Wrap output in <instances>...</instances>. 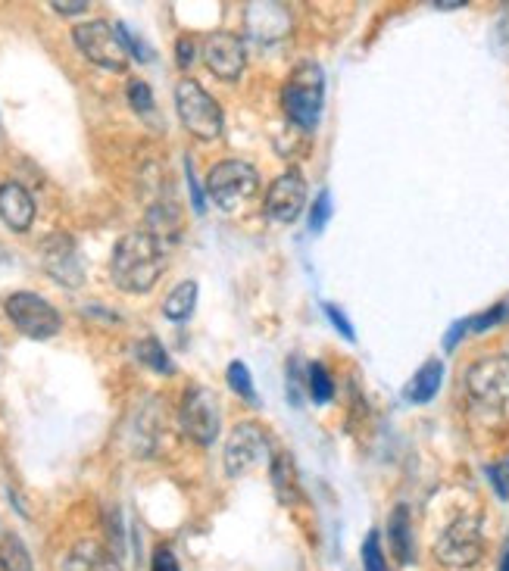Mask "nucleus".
Listing matches in <instances>:
<instances>
[{
  "label": "nucleus",
  "mask_w": 509,
  "mask_h": 571,
  "mask_svg": "<svg viewBox=\"0 0 509 571\" xmlns=\"http://www.w3.org/2000/svg\"><path fill=\"white\" fill-rule=\"evenodd\" d=\"M116 288L125 294H147L166 272V244L150 228L129 231L113 250L110 263Z\"/></svg>",
  "instance_id": "obj_1"
},
{
  "label": "nucleus",
  "mask_w": 509,
  "mask_h": 571,
  "mask_svg": "<svg viewBox=\"0 0 509 571\" xmlns=\"http://www.w3.org/2000/svg\"><path fill=\"white\" fill-rule=\"evenodd\" d=\"M466 400L475 415L497 422L509 412V356H485L466 369Z\"/></svg>",
  "instance_id": "obj_2"
},
{
  "label": "nucleus",
  "mask_w": 509,
  "mask_h": 571,
  "mask_svg": "<svg viewBox=\"0 0 509 571\" xmlns=\"http://www.w3.org/2000/svg\"><path fill=\"white\" fill-rule=\"evenodd\" d=\"M322 100H325V75L322 69L307 60L300 63L282 91V107L288 119L300 128H313L322 116Z\"/></svg>",
  "instance_id": "obj_3"
},
{
  "label": "nucleus",
  "mask_w": 509,
  "mask_h": 571,
  "mask_svg": "<svg viewBox=\"0 0 509 571\" xmlns=\"http://www.w3.org/2000/svg\"><path fill=\"white\" fill-rule=\"evenodd\" d=\"M175 110L197 141H216L222 135V107L194 79L175 85Z\"/></svg>",
  "instance_id": "obj_4"
},
{
  "label": "nucleus",
  "mask_w": 509,
  "mask_h": 571,
  "mask_svg": "<svg viewBox=\"0 0 509 571\" xmlns=\"http://www.w3.org/2000/svg\"><path fill=\"white\" fill-rule=\"evenodd\" d=\"M257 191H260V175L244 160H225L213 166L207 175V194L225 213H235Z\"/></svg>",
  "instance_id": "obj_5"
},
{
  "label": "nucleus",
  "mask_w": 509,
  "mask_h": 571,
  "mask_svg": "<svg viewBox=\"0 0 509 571\" xmlns=\"http://www.w3.org/2000/svg\"><path fill=\"white\" fill-rule=\"evenodd\" d=\"M485 556V534L481 522L472 515H460L435 540V559L444 568H472Z\"/></svg>",
  "instance_id": "obj_6"
},
{
  "label": "nucleus",
  "mask_w": 509,
  "mask_h": 571,
  "mask_svg": "<svg viewBox=\"0 0 509 571\" xmlns=\"http://www.w3.org/2000/svg\"><path fill=\"white\" fill-rule=\"evenodd\" d=\"M72 41L82 50V57L100 69L122 72L129 66V47H125L119 29H113L107 19H94V22L79 25V29L72 32Z\"/></svg>",
  "instance_id": "obj_7"
},
{
  "label": "nucleus",
  "mask_w": 509,
  "mask_h": 571,
  "mask_svg": "<svg viewBox=\"0 0 509 571\" xmlns=\"http://www.w3.org/2000/svg\"><path fill=\"white\" fill-rule=\"evenodd\" d=\"M7 319L25 334L32 337V341H50L54 334H60V313L54 309V303L44 300L41 294H32V291H19V294H10L7 303Z\"/></svg>",
  "instance_id": "obj_8"
},
{
  "label": "nucleus",
  "mask_w": 509,
  "mask_h": 571,
  "mask_svg": "<svg viewBox=\"0 0 509 571\" xmlns=\"http://www.w3.org/2000/svg\"><path fill=\"white\" fill-rule=\"evenodd\" d=\"M269 459V437L257 422H238L225 440V472L228 478H241Z\"/></svg>",
  "instance_id": "obj_9"
},
{
  "label": "nucleus",
  "mask_w": 509,
  "mask_h": 571,
  "mask_svg": "<svg viewBox=\"0 0 509 571\" xmlns=\"http://www.w3.org/2000/svg\"><path fill=\"white\" fill-rule=\"evenodd\" d=\"M222 425V412H219V400L210 387L194 384L191 391L182 400V431L200 447H210Z\"/></svg>",
  "instance_id": "obj_10"
},
{
  "label": "nucleus",
  "mask_w": 509,
  "mask_h": 571,
  "mask_svg": "<svg viewBox=\"0 0 509 571\" xmlns=\"http://www.w3.org/2000/svg\"><path fill=\"white\" fill-rule=\"evenodd\" d=\"M41 266L50 278L60 281L69 291L85 284V266L79 259V250H75V241L66 231H54V235H47L41 241Z\"/></svg>",
  "instance_id": "obj_11"
},
{
  "label": "nucleus",
  "mask_w": 509,
  "mask_h": 571,
  "mask_svg": "<svg viewBox=\"0 0 509 571\" xmlns=\"http://www.w3.org/2000/svg\"><path fill=\"white\" fill-rule=\"evenodd\" d=\"M303 206H307V181L297 169L278 175L266 194V216L278 225H291L300 219Z\"/></svg>",
  "instance_id": "obj_12"
},
{
  "label": "nucleus",
  "mask_w": 509,
  "mask_h": 571,
  "mask_svg": "<svg viewBox=\"0 0 509 571\" xmlns=\"http://www.w3.org/2000/svg\"><path fill=\"white\" fill-rule=\"evenodd\" d=\"M203 60H207V69L222 82H238L247 54H244V41L232 32H216L203 41Z\"/></svg>",
  "instance_id": "obj_13"
},
{
  "label": "nucleus",
  "mask_w": 509,
  "mask_h": 571,
  "mask_svg": "<svg viewBox=\"0 0 509 571\" xmlns=\"http://www.w3.org/2000/svg\"><path fill=\"white\" fill-rule=\"evenodd\" d=\"M0 219H4L7 228L19 231V235L29 231L35 222V200L22 185H16V181H4V185H0Z\"/></svg>",
  "instance_id": "obj_14"
},
{
  "label": "nucleus",
  "mask_w": 509,
  "mask_h": 571,
  "mask_svg": "<svg viewBox=\"0 0 509 571\" xmlns=\"http://www.w3.org/2000/svg\"><path fill=\"white\" fill-rule=\"evenodd\" d=\"M66 571H122V562L104 543L79 540L66 556Z\"/></svg>",
  "instance_id": "obj_15"
},
{
  "label": "nucleus",
  "mask_w": 509,
  "mask_h": 571,
  "mask_svg": "<svg viewBox=\"0 0 509 571\" xmlns=\"http://www.w3.org/2000/svg\"><path fill=\"white\" fill-rule=\"evenodd\" d=\"M441 384H444V362L441 359H428L425 366L413 375V381L406 384L403 394L410 403H431L438 397Z\"/></svg>",
  "instance_id": "obj_16"
},
{
  "label": "nucleus",
  "mask_w": 509,
  "mask_h": 571,
  "mask_svg": "<svg viewBox=\"0 0 509 571\" xmlns=\"http://www.w3.org/2000/svg\"><path fill=\"white\" fill-rule=\"evenodd\" d=\"M269 478H272V490H275V497L278 503H285L291 506L297 500V469H294V462L288 453H278L272 462H269Z\"/></svg>",
  "instance_id": "obj_17"
},
{
  "label": "nucleus",
  "mask_w": 509,
  "mask_h": 571,
  "mask_svg": "<svg viewBox=\"0 0 509 571\" xmlns=\"http://www.w3.org/2000/svg\"><path fill=\"white\" fill-rule=\"evenodd\" d=\"M388 534H391V547L403 565L413 562V522H410V509L397 506L388 518Z\"/></svg>",
  "instance_id": "obj_18"
},
{
  "label": "nucleus",
  "mask_w": 509,
  "mask_h": 571,
  "mask_svg": "<svg viewBox=\"0 0 509 571\" xmlns=\"http://www.w3.org/2000/svg\"><path fill=\"white\" fill-rule=\"evenodd\" d=\"M194 306H197V281H182L175 284V291L163 300V316L172 322H185L191 319Z\"/></svg>",
  "instance_id": "obj_19"
},
{
  "label": "nucleus",
  "mask_w": 509,
  "mask_h": 571,
  "mask_svg": "<svg viewBox=\"0 0 509 571\" xmlns=\"http://www.w3.org/2000/svg\"><path fill=\"white\" fill-rule=\"evenodd\" d=\"M0 571H35L32 556H29V550H25L22 537L13 531L0 534Z\"/></svg>",
  "instance_id": "obj_20"
},
{
  "label": "nucleus",
  "mask_w": 509,
  "mask_h": 571,
  "mask_svg": "<svg viewBox=\"0 0 509 571\" xmlns=\"http://www.w3.org/2000/svg\"><path fill=\"white\" fill-rule=\"evenodd\" d=\"M135 356L144 362L147 369H154V372H160V375H172V372H175V366H172V359H169L166 347L157 341V337H144V341L135 347Z\"/></svg>",
  "instance_id": "obj_21"
},
{
  "label": "nucleus",
  "mask_w": 509,
  "mask_h": 571,
  "mask_svg": "<svg viewBox=\"0 0 509 571\" xmlns=\"http://www.w3.org/2000/svg\"><path fill=\"white\" fill-rule=\"evenodd\" d=\"M307 394L319 406L335 400V381H332V375H328V369L322 366V362H313V366L307 369Z\"/></svg>",
  "instance_id": "obj_22"
},
{
  "label": "nucleus",
  "mask_w": 509,
  "mask_h": 571,
  "mask_svg": "<svg viewBox=\"0 0 509 571\" xmlns=\"http://www.w3.org/2000/svg\"><path fill=\"white\" fill-rule=\"evenodd\" d=\"M225 378H228V387H232V391H235L238 397H244L247 403H257V391H253V378H250V369L244 366L241 359H235L232 366H228Z\"/></svg>",
  "instance_id": "obj_23"
},
{
  "label": "nucleus",
  "mask_w": 509,
  "mask_h": 571,
  "mask_svg": "<svg viewBox=\"0 0 509 571\" xmlns=\"http://www.w3.org/2000/svg\"><path fill=\"white\" fill-rule=\"evenodd\" d=\"M506 316H509V306H506V303H497V306L485 309V313H478V316H472V319H463V325H466V331L481 334V331H488V328L500 325Z\"/></svg>",
  "instance_id": "obj_24"
},
{
  "label": "nucleus",
  "mask_w": 509,
  "mask_h": 571,
  "mask_svg": "<svg viewBox=\"0 0 509 571\" xmlns=\"http://www.w3.org/2000/svg\"><path fill=\"white\" fill-rule=\"evenodd\" d=\"M363 568L366 571H388L385 553H381V537L378 531H372L363 543Z\"/></svg>",
  "instance_id": "obj_25"
},
{
  "label": "nucleus",
  "mask_w": 509,
  "mask_h": 571,
  "mask_svg": "<svg viewBox=\"0 0 509 571\" xmlns=\"http://www.w3.org/2000/svg\"><path fill=\"white\" fill-rule=\"evenodd\" d=\"M129 103H132V110L141 113V116L154 113V94H150V85L141 82V79L129 82Z\"/></svg>",
  "instance_id": "obj_26"
},
{
  "label": "nucleus",
  "mask_w": 509,
  "mask_h": 571,
  "mask_svg": "<svg viewBox=\"0 0 509 571\" xmlns=\"http://www.w3.org/2000/svg\"><path fill=\"white\" fill-rule=\"evenodd\" d=\"M328 219H332V191H319L313 210H310V231H313V235H319V231L328 225Z\"/></svg>",
  "instance_id": "obj_27"
},
{
  "label": "nucleus",
  "mask_w": 509,
  "mask_h": 571,
  "mask_svg": "<svg viewBox=\"0 0 509 571\" xmlns=\"http://www.w3.org/2000/svg\"><path fill=\"white\" fill-rule=\"evenodd\" d=\"M488 478H491V484L497 490V497L509 500V456L494 462V465H488Z\"/></svg>",
  "instance_id": "obj_28"
},
{
  "label": "nucleus",
  "mask_w": 509,
  "mask_h": 571,
  "mask_svg": "<svg viewBox=\"0 0 509 571\" xmlns=\"http://www.w3.org/2000/svg\"><path fill=\"white\" fill-rule=\"evenodd\" d=\"M494 50L509 60V4L503 7V13L497 16V25H494Z\"/></svg>",
  "instance_id": "obj_29"
},
{
  "label": "nucleus",
  "mask_w": 509,
  "mask_h": 571,
  "mask_svg": "<svg viewBox=\"0 0 509 571\" xmlns=\"http://www.w3.org/2000/svg\"><path fill=\"white\" fill-rule=\"evenodd\" d=\"M322 309H325L328 322L335 325V331H341V337H344V341H350V344H353V341H356V331H353V325L347 322V316L341 313V309H338L335 303H325Z\"/></svg>",
  "instance_id": "obj_30"
},
{
  "label": "nucleus",
  "mask_w": 509,
  "mask_h": 571,
  "mask_svg": "<svg viewBox=\"0 0 509 571\" xmlns=\"http://www.w3.org/2000/svg\"><path fill=\"white\" fill-rule=\"evenodd\" d=\"M150 568H154V571H182V568H178L175 553H172L169 547H157V553H154V562H150Z\"/></svg>",
  "instance_id": "obj_31"
},
{
  "label": "nucleus",
  "mask_w": 509,
  "mask_h": 571,
  "mask_svg": "<svg viewBox=\"0 0 509 571\" xmlns=\"http://www.w3.org/2000/svg\"><path fill=\"white\" fill-rule=\"evenodd\" d=\"M175 57H178V66L188 69L194 63V41L191 38H178L175 44Z\"/></svg>",
  "instance_id": "obj_32"
},
{
  "label": "nucleus",
  "mask_w": 509,
  "mask_h": 571,
  "mask_svg": "<svg viewBox=\"0 0 509 571\" xmlns=\"http://www.w3.org/2000/svg\"><path fill=\"white\" fill-rule=\"evenodd\" d=\"M185 172H188V188H191V197H194V213H197V216H203V213H207V210H203V206H207V203H203L200 185H197V178H194V166L188 163V166H185Z\"/></svg>",
  "instance_id": "obj_33"
},
{
  "label": "nucleus",
  "mask_w": 509,
  "mask_h": 571,
  "mask_svg": "<svg viewBox=\"0 0 509 571\" xmlns=\"http://www.w3.org/2000/svg\"><path fill=\"white\" fill-rule=\"evenodd\" d=\"M50 7H54L57 13H63V16H75V13L88 10V0H54Z\"/></svg>",
  "instance_id": "obj_34"
},
{
  "label": "nucleus",
  "mask_w": 509,
  "mask_h": 571,
  "mask_svg": "<svg viewBox=\"0 0 509 571\" xmlns=\"http://www.w3.org/2000/svg\"><path fill=\"white\" fill-rule=\"evenodd\" d=\"M300 366H297V362H291V366H288V397L300 406Z\"/></svg>",
  "instance_id": "obj_35"
},
{
  "label": "nucleus",
  "mask_w": 509,
  "mask_h": 571,
  "mask_svg": "<svg viewBox=\"0 0 509 571\" xmlns=\"http://www.w3.org/2000/svg\"><path fill=\"white\" fill-rule=\"evenodd\" d=\"M435 7H438V10H460V7H466V4H463V0H450V4H447V0H444V4L438 0Z\"/></svg>",
  "instance_id": "obj_36"
},
{
  "label": "nucleus",
  "mask_w": 509,
  "mask_h": 571,
  "mask_svg": "<svg viewBox=\"0 0 509 571\" xmlns=\"http://www.w3.org/2000/svg\"><path fill=\"white\" fill-rule=\"evenodd\" d=\"M500 571H509V550H506L503 559H500Z\"/></svg>",
  "instance_id": "obj_37"
}]
</instances>
